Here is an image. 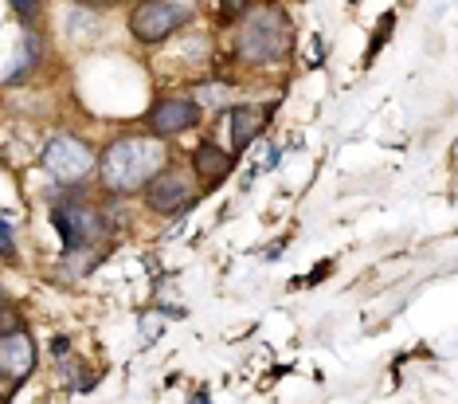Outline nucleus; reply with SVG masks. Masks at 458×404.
Returning <instances> with one entry per match:
<instances>
[{
  "label": "nucleus",
  "mask_w": 458,
  "mask_h": 404,
  "mask_svg": "<svg viewBox=\"0 0 458 404\" xmlns=\"http://www.w3.org/2000/svg\"><path fill=\"white\" fill-rule=\"evenodd\" d=\"M165 169V146L161 142H149V138H114L106 153H102V165H98V177H102V189L106 193H138L145 189L157 173Z\"/></svg>",
  "instance_id": "1"
},
{
  "label": "nucleus",
  "mask_w": 458,
  "mask_h": 404,
  "mask_svg": "<svg viewBox=\"0 0 458 404\" xmlns=\"http://www.w3.org/2000/svg\"><path fill=\"white\" fill-rule=\"evenodd\" d=\"M286 47H290V32H286V16L278 8H255L239 24L235 51L243 64H275V59L286 56Z\"/></svg>",
  "instance_id": "2"
},
{
  "label": "nucleus",
  "mask_w": 458,
  "mask_h": 404,
  "mask_svg": "<svg viewBox=\"0 0 458 404\" xmlns=\"http://www.w3.org/2000/svg\"><path fill=\"white\" fill-rule=\"evenodd\" d=\"M44 169L55 185H82L95 169V150L75 133H55L44 150Z\"/></svg>",
  "instance_id": "3"
},
{
  "label": "nucleus",
  "mask_w": 458,
  "mask_h": 404,
  "mask_svg": "<svg viewBox=\"0 0 458 404\" xmlns=\"http://www.w3.org/2000/svg\"><path fill=\"white\" fill-rule=\"evenodd\" d=\"M51 220H55L59 236H64V247H95L102 236L110 232V220L102 216L95 204L87 201H64L51 209Z\"/></svg>",
  "instance_id": "4"
},
{
  "label": "nucleus",
  "mask_w": 458,
  "mask_h": 404,
  "mask_svg": "<svg viewBox=\"0 0 458 404\" xmlns=\"http://www.w3.org/2000/svg\"><path fill=\"white\" fill-rule=\"evenodd\" d=\"M189 16H192V8L181 4V0H141L130 13V32L138 36L141 44H161L176 28L189 24Z\"/></svg>",
  "instance_id": "5"
},
{
  "label": "nucleus",
  "mask_w": 458,
  "mask_h": 404,
  "mask_svg": "<svg viewBox=\"0 0 458 404\" xmlns=\"http://www.w3.org/2000/svg\"><path fill=\"white\" fill-rule=\"evenodd\" d=\"M145 201H149L153 212L173 216L196 201V185H192L189 173H181V169H161L157 177L145 185Z\"/></svg>",
  "instance_id": "6"
},
{
  "label": "nucleus",
  "mask_w": 458,
  "mask_h": 404,
  "mask_svg": "<svg viewBox=\"0 0 458 404\" xmlns=\"http://www.w3.org/2000/svg\"><path fill=\"white\" fill-rule=\"evenodd\" d=\"M200 122V107L192 99H161L157 107L149 110V130L157 138H173V133H184Z\"/></svg>",
  "instance_id": "7"
},
{
  "label": "nucleus",
  "mask_w": 458,
  "mask_h": 404,
  "mask_svg": "<svg viewBox=\"0 0 458 404\" xmlns=\"http://www.w3.org/2000/svg\"><path fill=\"white\" fill-rule=\"evenodd\" d=\"M32 369H36V341L24 330H13V334L0 338V377L24 381Z\"/></svg>",
  "instance_id": "8"
},
{
  "label": "nucleus",
  "mask_w": 458,
  "mask_h": 404,
  "mask_svg": "<svg viewBox=\"0 0 458 404\" xmlns=\"http://www.w3.org/2000/svg\"><path fill=\"white\" fill-rule=\"evenodd\" d=\"M267 122H270V107H239L232 114V142H235V150L243 153L259 138V133L267 130Z\"/></svg>",
  "instance_id": "9"
},
{
  "label": "nucleus",
  "mask_w": 458,
  "mask_h": 404,
  "mask_svg": "<svg viewBox=\"0 0 458 404\" xmlns=\"http://www.w3.org/2000/svg\"><path fill=\"white\" fill-rule=\"evenodd\" d=\"M192 169L200 173L204 185H220L227 173H232V158H227L216 142H204V146L196 150V158H192Z\"/></svg>",
  "instance_id": "10"
},
{
  "label": "nucleus",
  "mask_w": 458,
  "mask_h": 404,
  "mask_svg": "<svg viewBox=\"0 0 458 404\" xmlns=\"http://www.w3.org/2000/svg\"><path fill=\"white\" fill-rule=\"evenodd\" d=\"M235 99V90L227 87V82H212V87H196V102H204V107H212V110H224L227 102Z\"/></svg>",
  "instance_id": "11"
},
{
  "label": "nucleus",
  "mask_w": 458,
  "mask_h": 404,
  "mask_svg": "<svg viewBox=\"0 0 458 404\" xmlns=\"http://www.w3.org/2000/svg\"><path fill=\"white\" fill-rule=\"evenodd\" d=\"M13 330H24V326H20V314H16V310H8V306H0V338L13 334Z\"/></svg>",
  "instance_id": "12"
},
{
  "label": "nucleus",
  "mask_w": 458,
  "mask_h": 404,
  "mask_svg": "<svg viewBox=\"0 0 458 404\" xmlns=\"http://www.w3.org/2000/svg\"><path fill=\"white\" fill-rule=\"evenodd\" d=\"M243 8H247V0H220V13H224L227 20L243 16Z\"/></svg>",
  "instance_id": "13"
},
{
  "label": "nucleus",
  "mask_w": 458,
  "mask_h": 404,
  "mask_svg": "<svg viewBox=\"0 0 458 404\" xmlns=\"http://www.w3.org/2000/svg\"><path fill=\"white\" fill-rule=\"evenodd\" d=\"M0 252L13 255V240H8V228H4V224H0Z\"/></svg>",
  "instance_id": "14"
},
{
  "label": "nucleus",
  "mask_w": 458,
  "mask_h": 404,
  "mask_svg": "<svg viewBox=\"0 0 458 404\" xmlns=\"http://www.w3.org/2000/svg\"><path fill=\"white\" fill-rule=\"evenodd\" d=\"M13 4L20 8V13H32V8H36V0H13Z\"/></svg>",
  "instance_id": "15"
},
{
  "label": "nucleus",
  "mask_w": 458,
  "mask_h": 404,
  "mask_svg": "<svg viewBox=\"0 0 458 404\" xmlns=\"http://www.w3.org/2000/svg\"><path fill=\"white\" fill-rule=\"evenodd\" d=\"M0 306H4V291H0Z\"/></svg>",
  "instance_id": "16"
}]
</instances>
